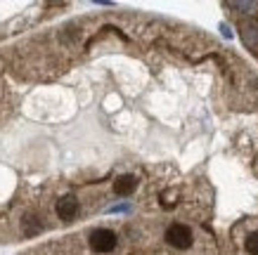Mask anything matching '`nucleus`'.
I'll use <instances>...</instances> for the list:
<instances>
[{
  "label": "nucleus",
  "instance_id": "obj_1",
  "mask_svg": "<svg viewBox=\"0 0 258 255\" xmlns=\"http://www.w3.org/2000/svg\"><path fill=\"white\" fill-rule=\"evenodd\" d=\"M90 248H93L95 253L100 255H109L116 250L118 246V236L116 232H111V229H107V227H102V229H95L93 234H90Z\"/></svg>",
  "mask_w": 258,
  "mask_h": 255
},
{
  "label": "nucleus",
  "instance_id": "obj_2",
  "mask_svg": "<svg viewBox=\"0 0 258 255\" xmlns=\"http://www.w3.org/2000/svg\"><path fill=\"white\" fill-rule=\"evenodd\" d=\"M114 194L121 196V199H131L138 189H140V178L135 175V173H123V175H118L114 180V185H111Z\"/></svg>",
  "mask_w": 258,
  "mask_h": 255
},
{
  "label": "nucleus",
  "instance_id": "obj_3",
  "mask_svg": "<svg viewBox=\"0 0 258 255\" xmlns=\"http://www.w3.org/2000/svg\"><path fill=\"white\" fill-rule=\"evenodd\" d=\"M76 215H79V199L76 196H64L57 201V217L62 222H71Z\"/></svg>",
  "mask_w": 258,
  "mask_h": 255
},
{
  "label": "nucleus",
  "instance_id": "obj_4",
  "mask_svg": "<svg viewBox=\"0 0 258 255\" xmlns=\"http://www.w3.org/2000/svg\"><path fill=\"white\" fill-rule=\"evenodd\" d=\"M40 229H43V224H40V220L36 215H26L22 220V232L26 236H36V234H40Z\"/></svg>",
  "mask_w": 258,
  "mask_h": 255
}]
</instances>
